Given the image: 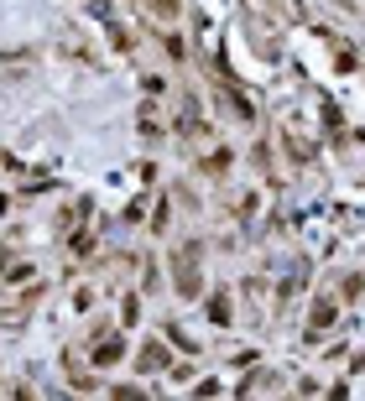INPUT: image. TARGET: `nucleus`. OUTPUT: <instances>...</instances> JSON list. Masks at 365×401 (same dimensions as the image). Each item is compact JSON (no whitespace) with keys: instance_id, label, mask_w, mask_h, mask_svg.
<instances>
[{"instance_id":"obj_6","label":"nucleus","mask_w":365,"mask_h":401,"mask_svg":"<svg viewBox=\"0 0 365 401\" xmlns=\"http://www.w3.org/2000/svg\"><path fill=\"white\" fill-rule=\"evenodd\" d=\"M157 6V16H178V0H152Z\"/></svg>"},{"instance_id":"obj_3","label":"nucleus","mask_w":365,"mask_h":401,"mask_svg":"<svg viewBox=\"0 0 365 401\" xmlns=\"http://www.w3.org/2000/svg\"><path fill=\"white\" fill-rule=\"evenodd\" d=\"M329 328H334V302L318 297L313 313H308V339H318V333H329Z\"/></svg>"},{"instance_id":"obj_1","label":"nucleus","mask_w":365,"mask_h":401,"mask_svg":"<svg viewBox=\"0 0 365 401\" xmlns=\"http://www.w3.org/2000/svg\"><path fill=\"white\" fill-rule=\"evenodd\" d=\"M172 276H178V292L183 297H198V292H204V276H198V256L193 250H178V261H172Z\"/></svg>"},{"instance_id":"obj_5","label":"nucleus","mask_w":365,"mask_h":401,"mask_svg":"<svg viewBox=\"0 0 365 401\" xmlns=\"http://www.w3.org/2000/svg\"><path fill=\"white\" fill-rule=\"evenodd\" d=\"M115 401H152V396H141L136 385H120V391H115Z\"/></svg>"},{"instance_id":"obj_4","label":"nucleus","mask_w":365,"mask_h":401,"mask_svg":"<svg viewBox=\"0 0 365 401\" xmlns=\"http://www.w3.org/2000/svg\"><path fill=\"white\" fill-rule=\"evenodd\" d=\"M120 354H126V350H120V339H110V344H100V350H94V365H115Z\"/></svg>"},{"instance_id":"obj_2","label":"nucleus","mask_w":365,"mask_h":401,"mask_svg":"<svg viewBox=\"0 0 365 401\" xmlns=\"http://www.w3.org/2000/svg\"><path fill=\"white\" fill-rule=\"evenodd\" d=\"M167 365H172L167 344H162V339H146V344H141V354H136V370H146V376H152V370H167Z\"/></svg>"}]
</instances>
